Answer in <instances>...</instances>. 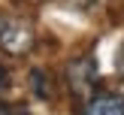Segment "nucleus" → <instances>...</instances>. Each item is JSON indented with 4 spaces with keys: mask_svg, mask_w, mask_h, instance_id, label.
I'll use <instances>...</instances> for the list:
<instances>
[{
    "mask_svg": "<svg viewBox=\"0 0 124 115\" xmlns=\"http://www.w3.org/2000/svg\"><path fill=\"white\" fill-rule=\"evenodd\" d=\"M85 112L91 115H124V97L121 94H94L85 100Z\"/></svg>",
    "mask_w": 124,
    "mask_h": 115,
    "instance_id": "nucleus-3",
    "label": "nucleus"
},
{
    "mask_svg": "<svg viewBox=\"0 0 124 115\" xmlns=\"http://www.w3.org/2000/svg\"><path fill=\"white\" fill-rule=\"evenodd\" d=\"M36 30L27 18L12 15V12H0V48L12 58H21L33 48Z\"/></svg>",
    "mask_w": 124,
    "mask_h": 115,
    "instance_id": "nucleus-1",
    "label": "nucleus"
},
{
    "mask_svg": "<svg viewBox=\"0 0 124 115\" xmlns=\"http://www.w3.org/2000/svg\"><path fill=\"white\" fill-rule=\"evenodd\" d=\"M6 85H9V73H6V67L0 64V91H3Z\"/></svg>",
    "mask_w": 124,
    "mask_h": 115,
    "instance_id": "nucleus-5",
    "label": "nucleus"
},
{
    "mask_svg": "<svg viewBox=\"0 0 124 115\" xmlns=\"http://www.w3.org/2000/svg\"><path fill=\"white\" fill-rule=\"evenodd\" d=\"M24 3H46V0H24Z\"/></svg>",
    "mask_w": 124,
    "mask_h": 115,
    "instance_id": "nucleus-6",
    "label": "nucleus"
},
{
    "mask_svg": "<svg viewBox=\"0 0 124 115\" xmlns=\"http://www.w3.org/2000/svg\"><path fill=\"white\" fill-rule=\"evenodd\" d=\"M67 85L76 97H91L97 88V61L91 54H82V58L70 61L67 67Z\"/></svg>",
    "mask_w": 124,
    "mask_h": 115,
    "instance_id": "nucleus-2",
    "label": "nucleus"
},
{
    "mask_svg": "<svg viewBox=\"0 0 124 115\" xmlns=\"http://www.w3.org/2000/svg\"><path fill=\"white\" fill-rule=\"evenodd\" d=\"M64 6H70V9H79V12H85V9H94L100 0H61Z\"/></svg>",
    "mask_w": 124,
    "mask_h": 115,
    "instance_id": "nucleus-4",
    "label": "nucleus"
},
{
    "mask_svg": "<svg viewBox=\"0 0 124 115\" xmlns=\"http://www.w3.org/2000/svg\"><path fill=\"white\" fill-rule=\"evenodd\" d=\"M121 76H124V58H121Z\"/></svg>",
    "mask_w": 124,
    "mask_h": 115,
    "instance_id": "nucleus-7",
    "label": "nucleus"
}]
</instances>
